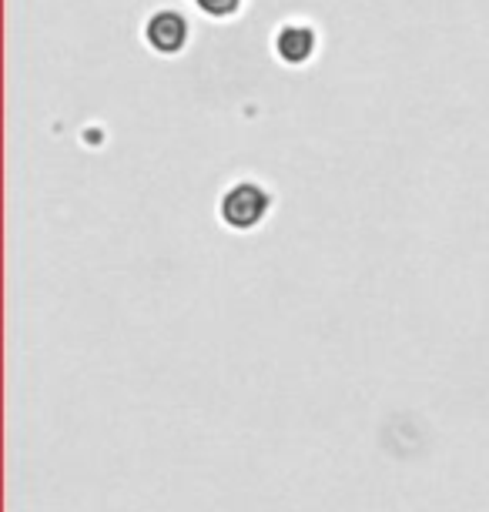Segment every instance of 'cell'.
<instances>
[{"mask_svg": "<svg viewBox=\"0 0 489 512\" xmlns=\"http://www.w3.org/2000/svg\"><path fill=\"white\" fill-rule=\"evenodd\" d=\"M268 211V195L252 181H242L222 198V218L232 228H255Z\"/></svg>", "mask_w": 489, "mask_h": 512, "instance_id": "obj_1", "label": "cell"}, {"mask_svg": "<svg viewBox=\"0 0 489 512\" xmlns=\"http://www.w3.org/2000/svg\"><path fill=\"white\" fill-rule=\"evenodd\" d=\"M145 37L158 54H178L188 41V21L178 11H155L145 27Z\"/></svg>", "mask_w": 489, "mask_h": 512, "instance_id": "obj_2", "label": "cell"}, {"mask_svg": "<svg viewBox=\"0 0 489 512\" xmlns=\"http://www.w3.org/2000/svg\"><path fill=\"white\" fill-rule=\"evenodd\" d=\"M275 51H278L282 61L302 64V61H309L312 51H315V34L305 24H289V27H282V31H278Z\"/></svg>", "mask_w": 489, "mask_h": 512, "instance_id": "obj_3", "label": "cell"}, {"mask_svg": "<svg viewBox=\"0 0 489 512\" xmlns=\"http://www.w3.org/2000/svg\"><path fill=\"white\" fill-rule=\"evenodd\" d=\"M195 4L205 11L208 17H228L242 7V0H195Z\"/></svg>", "mask_w": 489, "mask_h": 512, "instance_id": "obj_4", "label": "cell"}]
</instances>
